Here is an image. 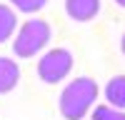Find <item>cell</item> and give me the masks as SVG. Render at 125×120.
<instances>
[{
  "instance_id": "1",
  "label": "cell",
  "mask_w": 125,
  "mask_h": 120,
  "mask_svg": "<svg viewBox=\"0 0 125 120\" xmlns=\"http://www.w3.org/2000/svg\"><path fill=\"white\" fill-rule=\"evenodd\" d=\"M98 100V83L90 78H78L60 93V113L65 120H83Z\"/></svg>"
},
{
  "instance_id": "2",
  "label": "cell",
  "mask_w": 125,
  "mask_h": 120,
  "mask_svg": "<svg viewBox=\"0 0 125 120\" xmlns=\"http://www.w3.org/2000/svg\"><path fill=\"white\" fill-rule=\"evenodd\" d=\"M50 43V25L45 20H28L13 40V53L18 58H35Z\"/></svg>"
},
{
  "instance_id": "3",
  "label": "cell",
  "mask_w": 125,
  "mask_h": 120,
  "mask_svg": "<svg viewBox=\"0 0 125 120\" xmlns=\"http://www.w3.org/2000/svg\"><path fill=\"white\" fill-rule=\"evenodd\" d=\"M73 70V55L65 48H55L38 60V78L48 85L60 83L62 78H68V73Z\"/></svg>"
},
{
  "instance_id": "4",
  "label": "cell",
  "mask_w": 125,
  "mask_h": 120,
  "mask_svg": "<svg viewBox=\"0 0 125 120\" xmlns=\"http://www.w3.org/2000/svg\"><path fill=\"white\" fill-rule=\"evenodd\" d=\"M65 13L75 23H88L100 13V0H65Z\"/></svg>"
},
{
  "instance_id": "5",
  "label": "cell",
  "mask_w": 125,
  "mask_h": 120,
  "mask_svg": "<svg viewBox=\"0 0 125 120\" xmlns=\"http://www.w3.org/2000/svg\"><path fill=\"white\" fill-rule=\"evenodd\" d=\"M20 83V68L15 60L10 58H0V95L15 90V85Z\"/></svg>"
},
{
  "instance_id": "6",
  "label": "cell",
  "mask_w": 125,
  "mask_h": 120,
  "mask_svg": "<svg viewBox=\"0 0 125 120\" xmlns=\"http://www.w3.org/2000/svg\"><path fill=\"white\" fill-rule=\"evenodd\" d=\"M105 100H108V105L125 110V75H115L105 85Z\"/></svg>"
},
{
  "instance_id": "7",
  "label": "cell",
  "mask_w": 125,
  "mask_h": 120,
  "mask_svg": "<svg viewBox=\"0 0 125 120\" xmlns=\"http://www.w3.org/2000/svg\"><path fill=\"white\" fill-rule=\"evenodd\" d=\"M15 25H18V18L13 13V8L10 5H0V43H5V40L13 38Z\"/></svg>"
},
{
  "instance_id": "8",
  "label": "cell",
  "mask_w": 125,
  "mask_h": 120,
  "mask_svg": "<svg viewBox=\"0 0 125 120\" xmlns=\"http://www.w3.org/2000/svg\"><path fill=\"white\" fill-rule=\"evenodd\" d=\"M93 120H125V110H118L113 105H95Z\"/></svg>"
},
{
  "instance_id": "9",
  "label": "cell",
  "mask_w": 125,
  "mask_h": 120,
  "mask_svg": "<svg viewBox=\"0 0 125 120\" xmlns=\"http://www.w3.org/2000/svg\"><path fill=\"white\" fill-rule=\"evenodd\" d=\"M10 3L20 13H38V10H43L48 5V0H10Z\"/></svg>"
},
{
  "instance_id": "10",
  "label": "cell",
  "mask_w": 125,
  "mask_h": 120,
  "mask_svg": "<svg viewBox=\"0 0 125 120\" xmlns=\"http://www.w3.org/2000/svg\"><path fill=\"white\" fill-rule=\"evenodd\" d=\"M120 50H123V55H125V35H123V40H120Z\"/></svg>"
},
{
  "instance_id": "11",
  "label": "cell",
  "mask_w": 125,
  "mask_h": 120,
  "mask_svg": "<svg viewBox=\"0 0 125 120\" xmlns=\"http://www.w3.org/2000/svg\"><path fill=\"white\" fill-rule=\"evenodd\" d=\"M115 3H118V5H120V8H125V0H115Z\"/></svg>"
}]
</instances>
